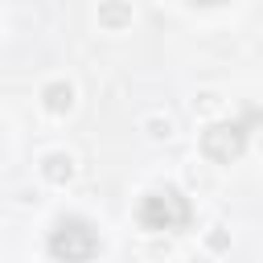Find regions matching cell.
<instances>
[{
    "instance_id": "obj_4",
    "label": "cell",
    "mask_w": 263,
    "mask_h": 263,
    "mask_svg": "<svg viewBox=\"0 0 263 263\" xmlns=\"http://www.w3.org/2000/svg\"><path fill=\"white\" fill-rule=\"evenodd\" d=\"M41 99H45V107H49L53 115H62V111L74 107V86H70V82H49V86L41 90Z\"/></svg>"
},
{
    "instance_id": "obj_3",
    "label": "cell",
    "mask_w": 263,
    "mask_h": 263,
    "mask_svg": "<svg viewBox=\"0 0 263 263\" xmlns=\"http://www.w3.org/2000/svg\"><path fill=\"white\" fill-rule=\"evenodd\" d=\"M247 148V123L242 119H226V123H210L201 132V152L214 160V164H230L238 160Z\"/></svg>"
},
{
    "instance_id": "obj_6",
    "label": "cell",
    "mask_w": 263,
    "mask_h": 263,
    "mask_svg": "<svg viewBox=\"0 0 263 263\" xmlns=\"http://www.w3.org/2000/svg\"><path fill=\"white\" fill-rule=\"evenodd\" d=\"M99 21L123 25V21H132V8H127V4H103V8H99Z\"/></svg>"
},
{
    "instance_id": "obj_2",
    "label": "cell",
    "mask_w": 263,
    "mask_h": 263,
    "mask_svg": "<svg viewBox=\"0 0 263 263\" xmlns=\"http://www.w3.org/2000/svg\"><path fill=\"white\" fill-rule=\"evenodd\" d=\"M189 218H193V210H189V197L181 189L164 185V189L144 193V201H140V222L148 230H181Z\"/></svg>"
},
{
    "instance_id": "obj_1",
    "label": "cell",
    "mask_w": 263,
    "mask_h": 263,
    "mask_svg": "<svg viewBox=\"0 0 263 263\" xmlns=\"http://www.w3.org/2000/svg\"><path fill=\"white\" fill-rule=\"evenodd\" d=\"M49 255H53L58 263H90V259L99 255V230H95L86 218L66 214V218H58L53 230H49Z\"/></svg>"
},
{
    "instance_id": "obj_5",
    "label": "cell",
    "mask_w": 263,
    "mask_h": 263,
    "mask_svg": "<svg viewBox=\"0 0 263 263\" xmlns=\"http://www.w3.org/2000/svg\"><path fill=\"white\" fill-rule=\"evenodd\" d=\"M41 173H45L53 185H62V181H70V177H74V160H70L66 152H49V156L41 160Z\"/></svg>"
}]
</instances>
